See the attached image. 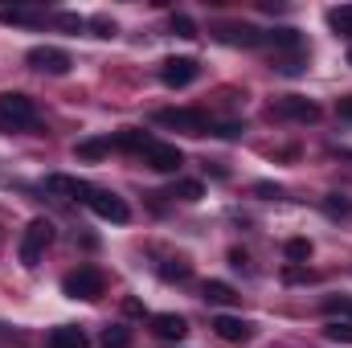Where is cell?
<instances>
[{
  "label": "cell",
  "mask_w": 352,
  "mask_h": 348,
  "mask_svg": "<svg viewBox=\"0 0 352 348\" xmlns=\"http://www.w3.org/2000/svg\"><path fill=\"white\" fill-rule=\"evenodd\" d=\"M201 78V62L197 58H164L160 62V83L168 90H184V87H192Z\"/></svg>",
  "instance_id": "obj_9"
},
{
  "label": "cell",
  "mask_w": 352,
  "mask_h": 348,
  "mask_svg": "<svg viewBox=\"0 0 352 348\" xmlns=\"http://www.w3.org/2000/svg\"><path fill=\"white\" fill-rule=\"evenodd\" d=\"M50 242H54V226L45 221V217H33L29 226H25V234H21V246H16V259L21 266H37V262L45 259V250H50Z\"/></svg>",
  "instance_id": "obj_3"
},
{
  "label": "cell",
  "mask_w": 352,
  "mask_h": 348,
  "mask_svg": "<svg viewBox=\"0 0 352 348\" xmlns=\"http://www.w3.org/2000/svg\"><path fill=\"white\" fill-rule=\"evenodd\" d=\"M25 66L37 70V74H54V78H62V74H70L74 58H70V50H62V45H33V50L25 54Z\"/></svg>",
  "instance_id": "obj_5"
},
{
  "label": "cell",
  "mask_w": 352,
  "mask_h": 348,
  "mask_svg": "<svg viewBox=\"0 0 352 348\" xmlns=\"http://www.w3.org/2000/svg\"><path fill=\"white\" fill-rule=\"evenodd\" d=\"M270 115L274 119H283V123H320V102L316 98H307V94H283V98H274L270 102Z\"/></svg>",
  "instance_id": "obj_4"
},
{
  "label": "cell",
  "mask_w": 352,
  "mask_h": 348,
  "mask_svg": "<svg viewBox=\"0 0 352 348\" xmlns=\"http://www.w3.org/2000/svg\"><path fill=\"white\" fill-rule=\"evenodd\" d=\"M156 274H160L164 283H188V279H192V262L188 259H164L156 266Z\"/></svg>",
  "instance_id": "obj_19"
},
{
  "label": "cell",
  "mask_w": 352,
  "mask_h": 348,
  "mask_svg": "<svg viewBox=\"0 0 352 348\" xmlns=\"http://www.w3.org/2000/svg\"><path fill=\"white\" fill-rule=\"evenodd\" d=\"M127 316H148V312H144V303H140V299H127Z\"/></svg>",
  "instance_id": "obj_37"
},
{
  "label": "cell",
  "mask_w": 352,
  "mask_h": 348,
  "mask_svg": "<svg viewBox=\"0 0 352 348\" xmlns=\"http://www.w3.org/2000/svg\"><path fill=\"white\" fill-rule=\"evenodd\" d=\"M324 312H328V316H344L352 324V299H344V295H328V299H324Z\"/></svg>",
  "instance_id": "obj_30"
},
{
  "label": "cell",
  "mask_w": 352,
  "mask_h": 348,
  "mask_svg": "<svg viewBox=\"0 0 352 348\" xmlns=\"http://www.w3.org/2000/svg\"><path fill=\"white\" fill-rule=\"evenodd\" d=\"M320 209H324L332 221H349L352 217V201L344 197V193H328V197L320 201Z\"/></svg>",
  "instance_id": "obj_21"
},
{
  "label": "cell",
  "mask_w": 352,
  "mask_h": 348,
  "mask_svg": "<svg viewBox=\"0 0 352 348\" xmlns=\"http://www.w3.org/2000/svg\"><path fill=\"white\" fill-rule=\"evenodd\" d=\"M16 340H21V336H16L12 328H4V324H0V345H16Z\"/></svg>",
  "instance_id": "obj_36"
},
{
  "label": "cell",
  "mask_w": 352,
  "mask_h": 348,
  "mask_svg": "<svg viewBox=\"0 0 352 348\" xmlns=\"http://www.w3.org/2000/svg\"><path fill=\"white\" fill-rule=\"evenodd\" d=\"M144 164L148 168H156V173H180V164H184V152L176 148V144H164V140H152V148L144 152Z\"/></svg>",
  "instance_id": "obj_11"
},
{
  "label": "cell",
  "mask_w": 352,
  "mask_h": 348,
  "mask_svg": "<svg viewBox=\"0 0 352 348\" xmlns=\"http://www.w3.org/2000/svg\"><path fill=\"white\" fill-rule=\"evenodd\" d=\"M246 250H230V266H234V270H246Z\"/></svg>",
  "instance_id": "obj_35"
},
{
  "label": "cell",
  "mask_w": 352,
  "mask_h": 348,
  "mask_svg": "<svg viewBox=\"0 0 352 348\" xmlns=\"http://www.w3.org/2000/svg\"><path fill=\"white\" fill-rule=\"evenodd\" d=\"M213 37L221 45H234V50H258V45H266V33L254 29V25H246V21H221V25H213Z\"/></svg>",
  "instance_id": "obj_8"
},
{
  "label": "cell",
  "mask_w": 352,
  "mask_h": 348,
  "mask_svg": "<svg viewBox=\"0 0 352 348\" xmlns=\"http://www.w3.org/2000/svg\"><path fill=\"white\" fill-rule=\"evenodd\" d=\"M213 332H217V340H226V345H246V340H254V324L250 320H242V316H213Z\"/></svg>",
  "instance_id": "obj_12"
},
{
  "label": "cell",
  "mask_w": 352,
  "mask_h": 348,
  "mask_svg": "<svg viewBox=\"0 0 352 348\" xmlns=\"http://www.w3.org/2000/svg\"><path fill=\"white\" fill-rule=\"evenodd\" d=\"M45 348H90V336L78 324H58L45 332Z\"/></svg>",
  "instance_id": "obj_14"
},
{
  "label": "cell",
  "mask_w": 352,
  "mask_h": 348,
  "mask_svg": "<svg viewBox=\"0 0 352 348\" xmlns=\"http://www.w3.org/2000/svg\"><path fill=\"white\" fill-rule=\"evenodd\" d=\"M173 33L184 37V41H192V37H197V21H192L188 12H173Z\"/></svg>",
  "instance_id": "obj_29"
},
{
  "label": "cell",
  "mask_w": 352,
  "mask_h": 348,
  "mask_svg": "<svg viewBox=\"0 0 352 348\" xmlns=\"http://www.w3.org/2000/svg\"><path fill=\"white\" fill-rule=\"evenodd\" d=\"M0 25H45L41 8H0Z\"/></svg>",
  "instance_id": "obj_20"
},
{
  "label": "cell",
  "mask_w": 352,
  "mask_h": 348,
  "mask_svg": "<svg viewBox=\"0 0 352 348\" xmlns=\"http://www.w3.org/2000/svg\"><path fill=\"white\" fill-rule=\"evenodd\" d=\"M349 66H352V50H349Z\"/></svg>",
  "instance_id": "obj_38"
},
{
  "label": "cell",
  "mask_w": 352,
  "mask_h": 348,
  "mask_svg": "<svg viewBox=\"0 0 352 348\" xmlns=\"http://www.w3.org/2000/svg\"><path fill=\"white\" fill-rule=\"evenodd\" d=\"M148 320H152V332H156L160 340H184V336H188V320L176 316V312H156V316H148Z\"/></svg>",
  "instance_id": "obj_15"
},
{
  "label": "cell",
  "mask_w": 352,
  "mask_h": 348,
  "mask_svg": "<svg viewBox=\"0 0 352 348\" xmlns=\"http://www.w3.org/2000/svg\"><path fill=\"white\" fill-rule=\"evenodd\" d=\"M87 29H94V37H115V33H119V25H115L111 17H102V12L87 17Z\"/></svg>",
  "instance_id": "obj_28"
},
{
  "label": "cell",
  "mask_w": 352,
  "mask_h": 348,
  "mask_svg": "<svg viewBox=\"0 0 352 348\" xmlns=\"http://www.w3.org/2000/svg\"><path fill=\"white\" fill-rule=\"evenodd\" d=\"M87 209L94 213V217L111 221V226H127V221H131V205H127L119 193H107V188H90Z\"/></svg>",
  "instance_id": "obj_7"
},
{
  "label": "cell",
  "mask_w": 352,
  "mask_h": 348,
  "mask_svg": "<svg viewBox=\"0 0 352 348\" xmlns=\"http://www.w3.org/2000/svg\"><path fill=\"white\" fill-rule=\"evenodd\" d=\"M111 152H115L111 135H94V140H78V148H74V156H78V160H102V156H111Z\"/></svg>",
  "instance_id": "obj_17"
},
{
  "label": "cell",
  "mask_w": 352,
  "mask_h": 348,
  "mask_svg": "<svg viewBox=\"0 0 352 348\" xmlns=\"http://www.w3.org/2000/svg\"><path fill=\"white\" fill-rule=\"evenodd\" d=\"M102 287H107V279H102V270L98 266H78V270H70L66 279H62V295L66 299H98L102 295Z\"/></svg>",
  "instance_id": "obj_6"
},
{
  "label": "cell",
  "mask_w": 352,
  "mask_h": 348,
  "mask_svg": "<svg viewBox=\"0 0 352 348\" xmlns=\"http://www.w3.org/2000/svg\"><path fill=\"white\" fill-rule=\"evenodd\" d=\"M45 188L50 193H58V197H70V201H82L87 205V197H90V180H78V176H66V173H50L45 176Z\"/></svg>",
  "instance_id": "obj_13"
},
{
  "label": "cell",
  "mask_w": 352,
  "mask_h": 348,
  "mask_svg": "<svg viewBox=\"0 0 352 348\" xmlns=\"http://www.w3.org/2000/svg\"><path fill=\"white\" fill-rule=\"evenodd\" d=\"M336 115H340L344 123H352V94H340V98H336Z\"/></svg>",
  "instance_id": "obj_34"
},
{
  "label": "cell",
  "mask_w": 352,
  "mask_h": 348,
  "mask_svg": "<svg viewBox=\"0 0 352 348\" xmlns=\"http://www.w3.org/2000/svg\"><path fill=\"white\" fill-rule=\"evenodd\" d=\"M283 254H287V262L303 266V262L311 259V242H307V238H287V242H283Z\"/></svg>",
  "instance_id": "obj_24"
},
{
  "label": "cell",
  "mask_w": 352,
  "mask_h": 348,
  "mask_svg": "<svg viewBox=\"0 0 352 348\" xmlns=\"http://www.w3.org/2000/svg\"><path fill=\"white\" fill-rule=\"evenodd\" d=\"M102 348H131V328H123V324H111L107 332H102Z\"/></svg>",
  "instance_id": "obj_25"
},
{
  "label": "cell",
  "mask_w": 352,
  "mask_h": 348,
  "mask_svg": "<svg viewBox=\"0 0 352 348\" xmlns=\"http://www.w3.org/2000/svg\"><path fill=\"white\" fill-rule=\"evenodd\" d=\"M266 45H270L274 54H283V58H307V37H303L299 29H291V25L266 29Z\"/></svg>",
  "instance_id": "obj_10"
},
{
  "label": "cell",
  "mask_w": 352,
  "mask_h": 348,
  "mask_svg": "<svg viewBox=\"0 0 352 348\" xmlns=\"http://www.w3.org/2000/svg\"><path fill=\"white\" fill-rule=\"evenodd\" d=\"M311 279H316V270H307V266H295V262L283 266V283H311Z\"/></svg>",
  "instance_id": "obj_31"
},
{
  "label": "cell",
  "mask_w": 352,
  "mask_h": 348,
  "mask_svg": "<svg viewBox=\"0 0 352 348\" xmlns=\"http://www.w3.org/2000/svg\"><path fill=\"white\" fill-rule=\"evenodd\" d=\"M111 144H115V152L144 156V152L152 148V135H148V131H140V127H123V131H115V135H111Z\"/></svg>",
  "instance_id": "obj_16"
},
{
  "label": "cell",
  "mask_w": 352,
  "mask_h": 348,
  "mask_svg": "<svg viewBox=\"0 0 352 348\" xmlns=\"http://www.w3.org/2000/svg\"><path fill=\"white\" fill-rule=\"evenodd\" d=\"M54 21H58L62 29H74V33L87 29V17H74V12H54Z\"/></svg>",
  "instance_id": "obj_33"
},
{
  "label": "cell",
  "mask_w": 352,
  "mask_h": 348,
  "mask_svg": "<svg viewBox=\"0 0 352 348\" xmlns=\"http://www.w3.org/2000/svg\"><path fill=\"white\" fill-rule=\"evenodd\" d=\"M324 336L336 340V345H352V324L349 320H328L324 324Z\"/></svg>",
  "instance_id": "obj_26"
},
{
  "label": "cell",
  "mask_w": 352,
  "mask_h": 348,
  "mask_svg": "<svg viewBox=\"0 0 352 348\" xmlns=\"http://www.w3.org/2000/svg\"><path fill=\"white\" fill-rule=\"evenodd\" d=\"M164 197H176V201H201L205 197V184L201 180H173V188Z\"/></svg>",
  "instance_id": "obj_23"
},
{
  "label": "cell",
  "mask_w": 352,
  "mask_h": 348,
  "mask_svg": "<svg viewBox=\"0 0 352 348\" xmlns=\"http://www.w3.org/2000/svg\"><path fill=\"white\" fill-rule=\"evenodd\" d=\"M152 119L168 131H184V135H209V123H213L201 107H160Z\"/></svg>",
  "instance_id": "obj_2"
},
{
  "label": "cell",
  "mask_w": 352,
  "mask_h": 348,
  "mask_svg": "<svg viewBox=\"0 0 352 348\" xmlns=\"http://www.w3.org/2000/svg\"><path fill=\"white\" fill-rule=\"evenodd\" d=\"M254 197H263V201H278V197H283V184H270V180H258V184H254Z\"/></svg>",
  "instance_id": "obj_32"
},
{
  "label": "cell",
  "mask_w": 352,
  "mask_h": 348,
  "mask_svg": "<svg viewBox=\"0 0 352 348\" xmlns=\"http://www.w3.org/2000/svg\"><path fill=\"white\" fill-rule=\"evenodd\" d=\"M246 131V123H238V119H226V123H209V135L213 140H238Z\"/></svg>",
  "instance_id": "obj_27"
},
{
  "label": "cell",
  "mask_w": 352,
  "mask_h": 348,
  "mask_svg": "<svg viewBox=\"0 0 352 348\" xmlns=\"http://www.w3.org/2000/svg\"><path fill=\"white\" fill-rule=\"evenodd\" d=\"M328 25L336 37L352 41V4H340V8H328Z\"/></svg>",
  "instance_id": "obj_22"
},
{
  "label": "cell",
  "mask_w": 352,
  "mask_h": 348,
  "mask_svg": "<svg viewBox=\"0 0 352 348\" xmlns=\"http://www.w3.org/2000/svg\"><path fill=\"white\" fill-rule=\"evenodd\" d=\"M242 295L230 287V283H221V279H209L205 283V303H213V307H230V303H238Z\"/></svg>",
  "instance_id": "obj_18"
},
{
  "label": "cell",
  "mask_w": 352,
  "mask_h": 348,
  "mask_svg": "<svg viewBox=\"0 0 352 348\" xmlns=\"http://www.w3.org/2000/svg\"><path fill=\"white\" fill-rule=\"evenodd\" d=\"M0 127L4 131H37L41 127V111L29 94L21 90H4L0 94Z\"/></svg>",
  "instance_id": "obj_1"
}]
</instances>
